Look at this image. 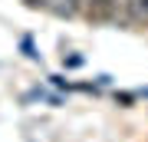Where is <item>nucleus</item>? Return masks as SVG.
Returning a JSON list of instances; mask_svg holds the SVG:
<instances>
[{
	"label": "nucleus",
	"mask_w": 148,
	"mask_h": 142,
	"mask_svg": "<svg viewBox=\"0 0 148 142\" xmlns=\"http://www.w3.org/2000/svg\"><path fill=\"white\" fill-rule=\"evenodd\" d=\"M82 13L89 23H109L112 13H115V0H86Z\"/></svg>",
	"instance_id": "1"
},
{
	"label": "nucleus",
	"mask_w": 148,
	"mask_h": 142,
	"mask_svg": "<svg viewBox=\"0 0 148 142\" xmlns=\"http://www.w3.org/2000/svg\"><path fill=\"white\" fill-rule=\"evenodd\" d=\"M128 20L135 26H148V0H128Z\"/></svg>",
	"instance_id": "2"
},
{
	"label": "nucleus",
	"mask_w": 148,
	"mask_h": 142,
	"mask_svg": "<svg viewBox=\"0 0 148 142\" xmlns=\"http://www.w3.org/2000/svg\"><path fill=\"white\" fill-rule=\"evenodd\" d=\"M53 0H27V7H49Z\"/></svg>",
	"instance_id": "3"
}]
</instances>
